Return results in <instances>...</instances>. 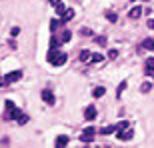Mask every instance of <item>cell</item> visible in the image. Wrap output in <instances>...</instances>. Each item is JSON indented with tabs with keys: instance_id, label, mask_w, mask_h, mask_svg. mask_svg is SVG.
Listing matches in <instances>:
<instances>
[{
	"instance_id": "9",
	"label": "cell",
	"mask_w": 154,
	"mask_h": 148,
	"mask_svg": "<svg viewBox=\"0 0 154 148\" xmlns=\"http://www.w3.org/2000/svg\"><path fill=\"white\" fill-rule=\"evenodd\" d=\"M60 18H62V22H68V20H72V18H74V10H72V8H66V12L62 14Z\"/></svg>"
},
{
	"instance_id": "5",
	"label": "cell",
	"mask_w": 154,
	"mask_h": 148,
	"mask_svg": "<svg viewBox=\"0 0 154 148\" xmlns=\"http://www.w3.org/2000/svg\"><path fill=\"white\" fill-rule=\"evenodd\" d=\"M84 118H86V120H94V118H96V108L88 106L86 110H84Z\"/></svg>"
},
{
	"instance_id": "20",
	"label": "cell",
	"mask_w": 154,
	"mask_h": 148,
	"mask_svg": "<svg viewBox=\"0 0 154 148\" xmlns=\"http://www.w3.org/2000/svg\"><path fill=\"white\" fill-rule=\"evenodd\" d=\"M28 120H30V118H28V114H20V116H18V124H26Z\"/></svg>"
},
{
	"instance_id": "22",
	"label": "cell",
	"mask_w": 154,
	"mask_h": 148,
	"mask_svg": "<svg viewBox=\"0 0 154 148\" xmlns=\"http://www.w3.org/2000/svg\"><path fill=\"white\" fill-rule=\"evenodd\" d=\"M56 12L60 14V16H62V14H64V12H66V10H64V4H62V2H60V4H58V6H56Z\"/></svg>"
},
{
	"instance_id": "24",
	"label": "cell",
	"mask_w": 154,
	"mask_h": 148,
	"mask_svg": "<svg viewBox=\"0 0 154 148\" xmlns=\"http://www.w3.org/2000/svg\"><path fill=\"white\" fill-rule=\"evenodd\" d=\"M56 28H58V20H50V30H56Z\"/></svg>"
},
{
	"instance_id": "10",
	"label": "cell",
	"mask_w": 154,
	"mask_h": 148,
	"mask_svg": "<svg viewBox=\"0 0 154 148\" xmlns=\"http://www.w3.org/2000/svg\"><path fill=\"white\" fill-rule=\"evenodd\" d=\"M104 94H106V88H104V86L94 88V92H92V96H94V98H102Z\"/></svg>"
},
{
	"instance_id": "12",
	"label": "cell",
	"mask_w": 154,
	"mask_h": 148,
	"mask_svg": "<svg viewBox=\"0 0 154 148\" xmlns=\"http://www.w3.org/2000/svg\"><path fill=\"white\" fill-rule=\"evenodd\" d=\"M140 14H142V8H140V6H134L132 10L128 12V16H130V18H138Z\"/></svg>"
},
{
	"instance_id": "18",
	"label": "cell",
	"mask_w": 154,
	"mask_h": 148,
	"mask_svg": "<svg viewBox=\"0 0 154 148\" xmlns=\"http://www.w3.org/2000/svg\"><path fill=\"white\" fill-rule=\"evenodd\" d=\"M106 20L108 22H116V20H118V16H116L114 12H106Z\"/></svg>"
},
{
	"instance_id": "27",
	"label": "cell",
	"mask_w": 154,
	"mask_h": 148,
	"mask_svg": "<svg viewBox=\"0 0 154 148\" xmlns=\"http://www.w3.org/2000/svg\"><path fill=\"white\" fill-rule=\"evenodd\" d=\"M116 56H118L116 50H110V52H108V58H116Z\"/></svg>"
},
{
	"instance_id": "28",
	"label": "cell",
	"mask_w": 154,
	"mask_h": 148,
	"mask_svg": "<svg viewBox=\"0 0 154 148\" xmlns=\"http://www.w3.org/2000/svg\"><path fill=\"white\" fill-rule=\"evenodd\" d=\"M146 24H148V28H152V30H154V20H148Z\"/></svg>"
},
{
	"instance_id": "25",
	"label": "cell",
	"mask_w": 154,
	"mask_h": 148,
	"mask_svg": "<svg viewBox=\"0 0 154 148\" xmlns=\"http://www.w3.org/2000/svg\"><path fill=\"white\" fill-rule=\"evenodd\" d=\"M10 34H12V36H18V34H20V28H18V26H14L12 30H10Z\"/></svg>"
},
{
	"instance_id": "1",
	"label": "cell",
	"mask_w": 154,
	"mask_h": 148,
	"mask_svg": "<svg viewBox=\"0 0 154 148\" xmlns=\"http://www.w3.org/2000/svg\"><path fill=\"white\" fill-rule=\"evenodd\" d=\"M46 60L52 64V66H62L64 62L68 60V56L64 52H58V48H50L46 54Z\"/></svg>"
},
{
	"instance_id": "13",
	"label": "cell",
	"mask_w": 154,
	"mask_h": 148,
	"mask_svg": "<svg viewBox=\"0 0 154 148\" xmlns=\"http://www.w3.org/2000/svg\"><path fill=\"white\" fill-rule=\"evenodd\" d=\"M78 58H80L82 62H88V60H90V58H92V54L88 52V50H82V52H80V56H78Z\"/></svg>"
},
{
	"instance_id": "30",
	"label": "cell",
	"mask_w": 154,
	"mask_h": 148,
	"mask_svg": "<svg viewBox=\"0 0 154 148\" xmlns=\"http://www.w3.org/2000/svg\"><path fill=\"white\" fill-rule=\"evenodd\" d=\"M144 2H148V0H144Z\"/></svg>"
},
{
	"instance_id": "19",
	"label": "cell",
	"mask_w": 154,
	"mask_h": 148,
	"mask_svg": "<svg viewBox=\"0 0 154 148\" xmlns=\"http://www.w3.org/2000/svg\"><path fill=\"white\" fill-rule=\"evenodd\" d=\"M60 42L62 40H58V38H54V36H52V38H50V48H58V44H60Z\"/></svg>"
},
{
	"instance_id": "15",
	"label": "cell",
	"mask_w": 154,
	"mask_h": 148,
	"mask_svg": "<svg viewBox=\"0 0 154 148\" xmlns=\"http://www.w3.org/2000/svg\"><path fill=\"white\" fill-rule=\"evenodd\" d=\"M102 60H104V56H102V54H92V58H90V62H92V64L102 62Z\"/></svg>"
},
{
	"instance_id": "2",
	"label": "cell",
	"mask_w": 154,
	"mask_h": 148,
	"mask_svg": "<svg viewBox=\"0 0 154 148\" xmlns=\"http://www.w3.org/2000/svg\"><path fill=\"white\" fill-rule=\"evenodd\" d=\"M94 130L92 126H86L84 130H82V134H80V142H84V144H90L92 142V138H94Z\"/></svg>"
},
{
	"instance_id": "23",
	"label": "cell",
	"mask_w": 154,
	"mask_h": 148,
	"mask_svg": "<svg viewBox=\"0 0 154 148\" xmlns=\"http://www.w3.org/2000/svg\"><path fill=\"white\" fill-rule=\"evenodd\" d=\"M96 42H98V44H102V46H104V44H106V36H96Z\"/></svg>"
},
{
	"instance_id": "6",
	"label": "cell",
	"mask_w": 154,
	"mask_h": 148,
	"mask_svg": "<svg viewBox=\"0 0 154 148\" xmlns=\"http://www.w3.org/2000/svg\"><path fill=\"white\" fill-rule=\"evenodd\" d=\"M118 128H120L118 124H112V126H104L100 132L102 134H114V132H118Z\"/></svg>"
},
{
	"instance_id": "26",
	"label": "cell",
	"mask_w": 154,
	"mask_h": 148,
	"mask_svg": "<svg viewBox=\"0 0 154 148\" xmlns=\"http://www.w3.org/2000/svg\"><path fill=\"white\" fill-rule=\"evenodd\" d=\"M80 32H82V34H84V36H92V32H90V28H82Z\"/></svg>"
},
{
	"instance_id": "14",
	"label": "cell",
	"mask_w": 154,
	"mask_h": 148,
	"mask_svg": "<svg viewBox=\"0 0 154 148\" xmlns=\"http://www.w3.org/2000/svg\"><path fill=\"white\" fill-rule=\"evenodd\" d=\"M70 36H72V34H70V30H62L60 40H62V42H68V40H70Z\"/></svg>"
},
{
	"instance_id": "16",
	"label": "cell",
	"mask_w": 154,
	"mask_h": 148,
	"mask_svg": "<svg viewBox=\"0 0 154 148\" xmlns=\"http://www.w3.org/2000/svg\"><path fill=\"white\" fill-rule=\"evenodd\" d=\"M142 46L144 48H154V38H146V40L142 42Z\"/></svg>"
},
{
	"instance_id": "11",
	"label": "cell",
	"mask_w": 154,
	"mask_h": 148,
	"mask_svg": "<svg viewBox=\"0 0 154 148\" xmlns=\"http://www.w3.org/2000/svg\"><path fill=\"white\" fill-rule=\"evenodd\" d=\"M144 72H146V74H154V58H148V60H146Z\"/></svg>"
},
{
	"instance_id": "4",
	"label": "cell",
	"mask_w": 154,
	"mask_h": 148,
	"mask_svg": "<svg viewBox=\"0 0 154 148\" xmlns=\"http://www.w3.org/2000/svg\"><path fill=\"white\" fill-rule=\"evenodd\" d=\"M116 134H118L120 140H128V138H132V130H130V128H120Z\"/></svg>"
},
{
	"instance_id": "17",
	"label": "cell",
	"mask_w": 154,
	"mask_h": 148,
	"mask_svg": "<svg viewBox=\"0 0 154 148\" xmlns=\"http://www.w3.org/2000/svg\"><path fill=\"white\" fill-rule=\"evenodd\" d=\"M124 88H126V82H120V84H118V90H116V96H118V98L122 96V92H124Z\"/></svg>"
},
{
	"instance_id": "3",
	"label": "cell",
	"mask_w": 154,
	"mask_h": 148,
	"mask_svg": "<svg viewBox=\"0 0 154 148\" xmlns=\"http://www.w3.org/2000/svg\"><path fill=\"white\" fill-rule=\"evenodd\" d=\"M22 78V70H14V72L6 74L4 76V80H2V86H6L8 82H16V80H20Z\"/></svg>"
},
{
	"instance_id": "29",
	"label": "cell",
	"mask_w": 154,
	"mask_h": 148,
	"mask_svg": "<svg viewBox=\"0 0 154 148\" xmlns=\"http://www.w3.org/2000/svg\"><path fill=\"white\" fill-rule=\"evenodd\" d=\"M50 2H52L54 6H58V4H60V0H50Z\"/></svg>"
},
{
	"instance_id": "21",
	"label": "cell",
	"mask_w": 154,
	"mask_h": 148,
	"mask_svg": "<svg viewBox=\"0 0 154 148\" xmlns=\"http://www.w3.org/2000/svg\"><path fill=\"white\" fill-rule=\"evenodd\" d=\"M150 88H152V84H150V82H144V84L140 86V90L142 92H150Z\"/></svg>"
},
{
	"instance_id": "8",
	"label": "cell",
	"mask_w": 154,
	"mask_h": 148,
	"mask_svg": "<svg viewBox=\"0 0 154 148\" xmlns=\"http://www.w3.org/2000/svg\"><path fill=\"white\" fill-rule=\"evenodd\" d=\"M66 144H68V136H58L56 142H54V146H56V148H62V146H66Z\"/></svg>"
},
{
	"instance_id": "7",
	"label": "cell",
	"mask_w": 154,
	"mask_h": 148,
	"mask_svg": "<svg viewBox=\"0 0 154 148\" xmlns=\"http://www.w3.org/2000/svg\"><path fill=\"white\" fill-rule=\"evenodd\" d=\"M42 100L48 102V104H54V96H52V92H50V90H42Z\"/></svg>"
}]
</instances>
